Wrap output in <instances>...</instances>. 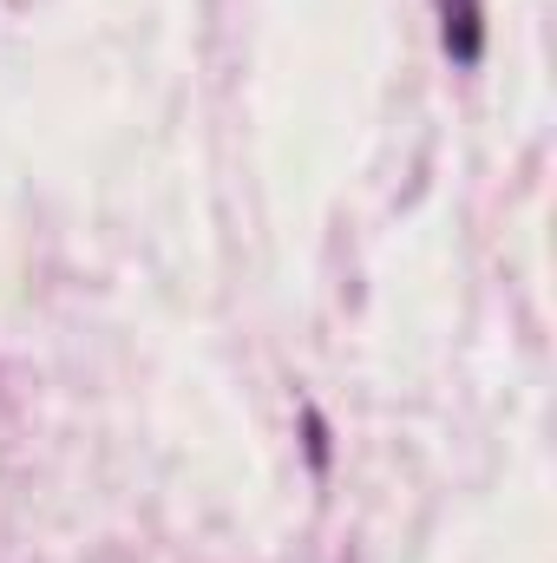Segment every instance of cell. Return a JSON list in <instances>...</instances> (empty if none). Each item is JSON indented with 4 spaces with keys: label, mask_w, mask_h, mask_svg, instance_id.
I'll return each instance as SVG.
<instances>
[]
</instances>
